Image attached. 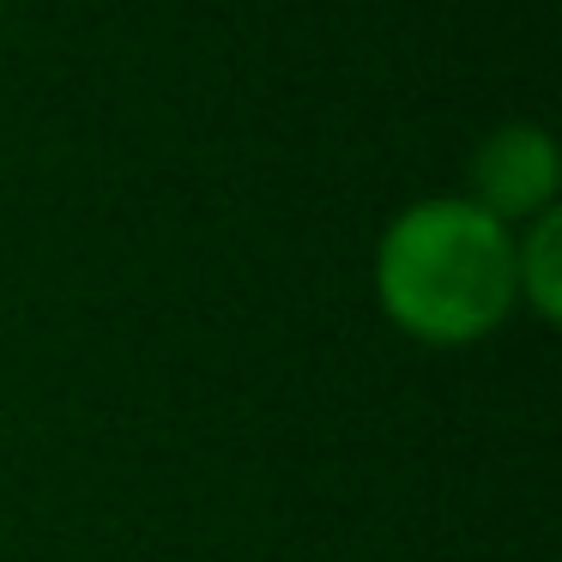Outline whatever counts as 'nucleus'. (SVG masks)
Returning <instances> with one entry per match:
<instances>
[{
    "label": "nucleus",
    "instance_id": "nucleus-2",
    "mask_svg": "<svg viewBox=\"0 0 562 562\" xmlns=\"http://www.w3.org/2000/svg\"><path fill=\"white\" fill-rule=\"evenodd\" d=\"M465 200L477 212H490L496 224L520 231V224L557 212V188H562V158L557 139L538 122H502L477 139L472 164H465Z\"/></svg>",
    "mask_w": 562,
    "mask_h": 562
},
{
    "label": "nucleus",
    "instance_id": "nucleus-1",
    "mask_svg": "<svg viewBox=\"0 0 562 562\" xmlns=\"http://www.w3.org/2000/svg\"><path fill=\"white\" fill-rule=\"evenodd\" d=\"M375 303L424 351H465L514 315V231L465 194L393 212L375 243Z\"/></svg>",
    "mask_w": 562,
    "mask_h": 562
},
{
    "label": "nucleus",
    "instance_id": "nucleus-4",
    "mask_svg": "<svg viewBox=\"0 0 562 562\" xmlns=\"http://www.w3.org/2000/svg\"><path fill=\"white\" fill-rule=\"evenodd\" d=\"M0 7H7V0H0Z\"/></svg>",
    "mask_w": 562,
    "mask_h": 562
},
{
    "label": "nucleus",
    "instance_id": "nucleus-3",
    "mask_svg": "<svg viewBox=\"0 0 562 562\" xmlns=\"http://www.w3.org/2000/svg\"><path fill=\"white\" fill-rule=\"evenodd\" d=\"M514 303L538 327L562 321V212H544L514 231Z\"/></svg>",
    "mask_w": 562,
    "mask_h": 562
}]
</instances>
